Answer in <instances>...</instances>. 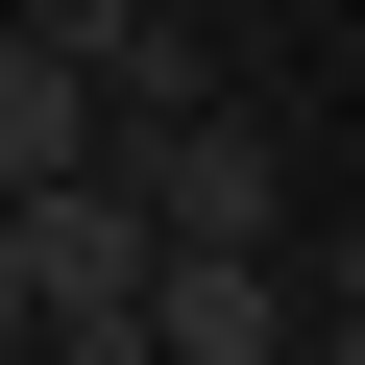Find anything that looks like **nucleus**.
I'll return each mask as SVG.
<instances>
[{
	"mask_svg": "<svg viewBox=\"0 0 365 365\" xmlns=\"http://www.w3.org/2000/svg\"><path fill=\"white\" fill-rule=\"evenodd\" d=\"M292 341H341V365H365V244H317V268H292Z\"/></svg>",
	"mask_w": 365,
	"mask_h": 365,
	"instance_id": "5",
	"label": "nucleus"
},
{
	"mask_svg": "<svg viewBox=\"0 0 365 365\" xmlns=\"http://www.w3.org/2000/svg\"><path fill=\"white\" fill-rule=\"evenodd\" d=\"M49 170H98V73L49 25H0V195H49Z\"/></svg>",
	"mask_w": 365,
	"mask_h": 365,
	"instance_id": "4",
	"label": "nucleus"
},
{
	"mask_svg": "<svg viewBox=\"0 0 365 365\" xmlns=\"http://www.w3.org/2000/svg\"><path fill=\"white\" fill-rule=\"evenodd\" d=\"M0 244H25V341L49 365H146V195H122V170L0 195Z\"/></svg>",
	"mask_w": 365,
	"mask_h": 365,
	"instance_id": "2",
	"label": "nucleus"
},
{
	"mask_svg": "<svg viewBox=\"0 0 365 365\" xmlns=\"http://www.w3.org/2000/svg\"><path fill=\"white\" fill-rule=\"evenodd\" d=\"M292 341V244H146V365H268Z\"/></svg>",
	"mask_w": 365,
	"mask_h": 365,
	"instance_id": "3",
	"label": "nucleus"
},
{
	"mask_svg": "<svg viewBox=\"0 0 365 365\" xmlns=\"http://www.w3.org/2000/svg\"><path fill=\"white\" fill-rule=\"evenodd\" d=\"M98 170L146 195V244H292V146L244 73H170V98H98Z\"/></svg>",
	"mask_w": 365,
	"mask_h": 365,
	"instance_id": "1",
	"label": "nucleus"
},
{
	"mask_svg": "<svg viewBox=\"0 0 365 365\" xmlns=\"http://www.w3.org/2000/svg\"><path fill=\"white\" fill-rule=\"evenodd\" d=\"M0 25H49V49H73V73H98V49H122V25H146V0H0Z\"/></svg>",
	"mask_w": 365,
	"mask_h": 365,
	"instance_id": "6",
	"label": "nucleus"
}]
</instances>
